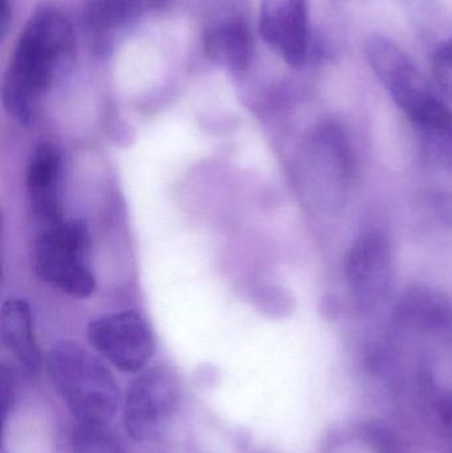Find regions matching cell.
I'll use <instances>...</instances> for the list:
<instances>
[{"label":"cell","instance_id":"cell-1","mask_svg":"<svg viewBox=\"0 0 452 453\" xmlns=\"http://www.w3.org/2000/svg\"><path fill=\"white\" fill-rule=\"evenodd\" d=\"M76 58V36L66 16L50 5L27 21L3 80L5 111L23 127L34 124L42 98Z\"/></svg>","mask_w":452,"mask_h":453},{"label":"cell","instance_id":"cell-2","mask_svg":"<svg viewBox=\"0 0 452 453\" xmlns=\"http://www.w3.org/2000/svg\"><path fill=\"white\" fill-rule=\"evenodd\" d=\"M48 372L66 407L82 426H103L114 417L119 390L111 370L95 354L73 341L52 346Z\"/></svg>","mask_w":452,"mask_h":453},{"label":"cell","instance_id":"cell-3","mask_svg":"<svg viewBox=\"0 0 452 453\" xmlns=\"http://www.w3.org/2000/svg\"><path fill=\"white\" fill-rule=\"evenodd\" d=\"M92 240L82 220H61L42 228L32 248V264L39 279L69 297L89 298L96 290L90 264Z\"/></svg>","mask_w":452,"mask_h":453},{"label":"cell","instance_id":"cell-4","mask_svg":"<svg viewBox=\"0 0 452 453\" xmlns=\"http://www.w3.org/2000/svg\"><path fill=\"white\" fill-rule=\"evenodd\" d=\"M307 158L318 206L334 214L347 203L355 178L352 150L341 127L334 124L318 127L308 142Z\"/></svg>","mask_w":452,"mask_h":453},{"label":"cell","instance_id":"cell-5","mask_svg":"<svg viewBox=\"0 0 452 453\" xmlns=\"http://www.w3.org/2000/svg\"><path fill=\"white\" fill-rule=\"evenodd\" d=\"M180 388L169 370L153 367L141 372L127 388L124 426L135 441H151L165 433L180 406Z\"/></svg>","mask_w":452,"mask_h":453},{"label":"cell","instance_id":"cell-6","mask_svg":"<svg viewBox=\"0 0 452 453\" xmlns=\"http://www.w3.org/2000/svg\"><path fill=\"white\" fill-rule=\"evenodd\" d=\"M90 346L125 372H140L156 353V337L148 319L137 311L105 314L89 322Z\"/></svg>","mask_w":452,"mask_h":453},{"label":"cell","instance_id":"cell-7","mask_svg":"<svg viewBox=\"0 0 452 453\" xmlns=\"http://www.w3.org/2000/svg\"><path fill=\"white\" fill-rule=\"evenodd\" d=\"M395 263L389 237L372 231L356 240L345 258V276L353 303L371 314L384 305L392 288Z\"/></svg>","mask_w":452,"mask_h":453},{"label":"cell","instance_id":"cell-8","mask_svg":"<svg viewBox=\"0 0 452 453\" xmlns=\"http://www.w3.org/2000/svg\"><path fill=\"white\" fill-rule=\"evenodd\" d=\"M259 31L288 65H304L310 53L308 0H262Z\"/></svg>","mask_w":452,"mask_h":453},{"label":"cell","instance_id":"cell-9","mask_svg":"<svg viewBox=\"0 0 452 453\" xmlns=\"http://www.w3.org/2000/svg\"><path fill=\"white\" fill-rule=\"evenodd\" d=\"M63 154L57 146L42 142L29 154L26 170V188L32 217L42 228L63 219L61 207Z\"/></svg>","mask_w":452,"mask_h":453},{"label":"cell","instance_id":"cell-10","mask_svg":"<svg viewBox=\"0 0 452 453\" xmlns=\"http://www.w3.org/2000/svg\"><path fill=\"white\" fill-rule=\"evenodd\" d=\"M365 47L369 63L402 111L432 92L408 53L392 40L372 35Z\"/></svg>","mask_w":452,"mask_h":453},{"label":"cell","instance_id":"cell-11","mask_svg":"<svg viewBox=\"0 0 452 453\" xmlns=\"http://www.w3.org/2000/svg\"><path fill=\"white\" fill-rule=\"evenodd\" d=\"M405 113L416 127L430 162L441 167H452L451 109L430 92L409 106Z\"/></svg>","mask_w":452,"mask_h":453},{"label":"cell","instance_id":"cell-12","mask_svg":"<svg viewBox=\"0 0 452 453\" xmlns=\"http://www.w3.org/2000/svg\"><path fill=\"white\" fill-rule=\"evenodd\" d=\"M0 340L21 372L34 375L39 370L40 351L34 335V316L26 300L11 297L3 303Z\"/></svg>","mask_w":452,"mask_h":453},{"label":"cell","instance_id":"cell-13","mask_svg":"<svg viewBox=\"0 0 452 453\" xmlns=\"http://www.w3.org/2000/svg\"><path fill=\"white\" fill-rule=\"evenodd\" d=\"M203 47L212 61L234 72L246 71L254 55L251 32L241 19H228L211 27L204 34Z\"/></svg>","mask_w":452,"mask_h":453},{"label":"cell","instance_id":"cell-14","mask_svg":"<svg viewBox=\"0 0 452 453\" xmlns=\"http://www.w3.org/2000/svg\"><path fill=\"white\" fill-rule=\"evenodd\" d=\"M162 0H88L84 10L87 28L103 37L129 26Z\"/></svg>","mask_w":452,"mask_h":453},{"label":"cell","instance_id":"cell-15","mask_svg":"<svg viewBox=\"0 0 452 453\" xmlns=\"http://www.w3.org/2000/svg\"><path fill=\"white\" fill-rule=\"evenodd\" d=\"M73 453H125L101 426H82L74 431Z\"/></svg>","mask_w":452,"mask_h":453},{"label":"cell","instance_id":"cell-16","mask_svg":"<svg viewBox=\"0 0 452 453\" xmlns=\"http://www.w3.org/2000/svg\"><path fill=\"white\" fill-rule=\"evenodd\" d=\"M434 73L438 84L452 97V37L435 50Z\"/></svg>","mask_w":452,"mask_h":453},{"label":"cell","instance_id":"cell-17","mask_svg":"<svg viewBox=\"0 0 452 453\" xmlns=\"http://www.w3.org/2000/svg\"><path fill=\"white\" fill-rule=\"evenodd\" d=\"M0 399H2L3 420H5L13 404L12 374L5 365H2V372H0Z\"/></svg>","mask_w":452,"mask_h":453}]
</instances>
